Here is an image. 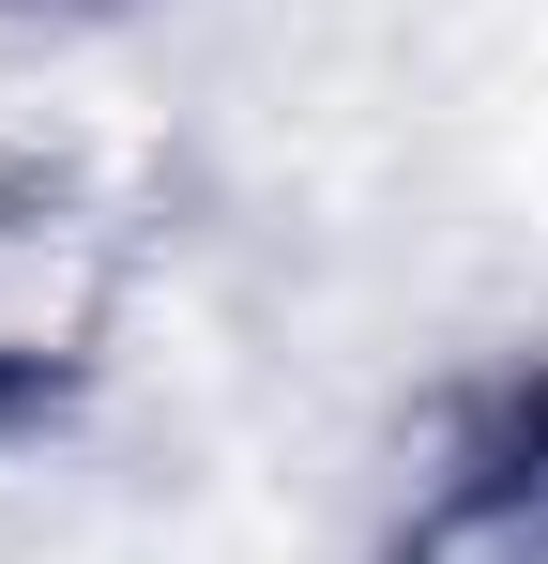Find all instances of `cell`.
Listing matches in <instances>:
<instances>
[{"label": "cell", "instance_id": "cell-1", "mask_svg": "<svg viewBox=\"0 0 548 564\" xmlns=\"http://www.w3.org/2000/svg\"><path fill=\"white\" fill-rule=\"evenodd\" d=\"M412 564H548V443L472 473V488H442V519L412 534Z\"/></svg>", "mask_w": 548, "mask_h": 564}]
</instances>
